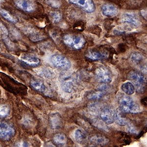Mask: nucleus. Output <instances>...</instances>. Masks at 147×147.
I'll return each mask as SVG.
<instances>
[{"mask_svg": "<svg viewBox=\"0 0 147 147\" xmlns=\"http://www.w3.org/2000/svg\"><path fill=\"white\" fill-rule=\"evenodd\" d=\"M109 88V86L107 85V84L105 83H102L100 84L97 87V89L98 90L102 91V92H105V91L107 90Z\"/></svg>", "mask_w": 147, "mask_h": 147, "instance_id": "473e14b6", "label": "nucleus"}, {"mask_svg": "<svg viewBox=\"0 0 147 147\" xmlns=\"http://www.w3.org/2000/svg\"><path fill=\"white\" fill-rule=\"evenodd\" d=\"M121 89L125 93L128 95H131L134 93L135 87L134 84L130 82L124 83L121 86Z\"/></svg>", "mask_w": 147, "mask_h": 147, "instance_id": "aec40b11", "label": "nucleus"}, {"mask_svg": "<svg viewBox=\"0 0 147 147\" xmlns=\"http://www.w3.org/2000/svg\"><path fill=\"white\" fill-rule=\"evenodd\" d=\"M75 138L76 140L80 144H84L87 140L86 134L81 129H78L75 132Z\"/></svg>", "mask_w": 147, "mask_h": 147, "instance_id": "a211bd4d", "label": "nucleus"}, {"mask_svg": "<svg viewBox=\"0 0 147 147\" xmlns=\"http://www.w3.org/2000/svg\"><path fill=\"white\" fill-rule=\"evenodd\" d=\"M102 14L106 17L112 18L118 14V9L115 5L111 4H105L101 7Z\"/></svg>", "mask_w": 147, "mask_h": 147, "instance_id": "9d476101", "label": "nucleus"}, {"mask_svg": "<svg viewBox=\"0 0 147 147\" xmlns=\"http://www.w3.org/2000/svg\"><path fill=\"white\" fill-rule=\"evenodd\" d=\"M15 130L13 127L5 122H0V139L8 141L15 136Z\"/></svg>", "mask_w": 147, "mask_h": 147, "instance_id": "39448f33", "label": "nucleus"}, {"mask_svg": "<svg viewBox=\"0 0 147 147\" xmlns=\"http://www.w3.org/2000/svg\"><path fill=\"white\" fill-rule=\"evenodd\" d=\"M114 121H115L117 124L121 126H125L127 124V122L125 119L122 117V116L118 112H115L114 115Z\"/></svg>", "mask_w": 147, "mask_h": 147, "instance_id": "c756f323", "label": "nucleus"}, {"mask_svg": "<svg viewBox=\"0 0 147 147\" xmlns=\"http://www.w3.org/2000/svg\"><path fill=\"white\" fill-rule=\"evenodd\" d=\"M46 3L50 7L55 8L59 9L62 5V1L61 0H45Z\"/></svg>", "mask_w": 147, "mask_h": 147, "instance_id": "cd10ccee", "label": "nucleus"}, {"mask_svg": "<svg viewBox=\"0 0 147 147\" xmlns=\"http://www.w3.org/2000/svg\"><path fill=\"white\" fill-rule=\"evenodd\" d=\"M0 14L3 18L11 23L15 24L17 22V19L13 15H12L9 11L5 9H0Z\"/></svg>", "mask_w": 147, "mask_h": 147, "instance_id": "f3484780", "label": "nucleus"}, {"mask_svg": "<svg viewBox=\"0 0 147 147\" xmlns=\"http://www.w3.org/2000/svg\"><path fill=\"white\" fill-rule=\"evenodd\" d=\"M68 2L87 13L93 12L96 9L95 5L92 0H68Z\"/></svg>", "mask_w": 147, "mask_h": 147, "instance_id": "423d86ee", "label": "nucleus"}, {"mask_svg": "<svg viewBox=\"0 0 147 147\" xmlns=\"http://www.w3.org/2000/svg\"><path fill=\"white\" fill-rule=\"evenodd\" d=\"M53 141L56 145L63 147L67 143V138L64 134H57L54 136Z\"/></svg>", "mask_w": 147, "mask_h": 147, "instance_id": "dca6fc26", "label": "nucleus"}, {"mask_svg": "<svg viewBox=\"0 0 147 147\" xmlns=\"http://www.w3.org/2000/svg\"><path fill=\"white\" fill-rule=\"evenodd\" d=\"M50 120L53 127L55 129L60 127L61 124V121L60 116L59 115V114H53L51 116Z\"/></svg>", "mask_w": 147, "mask_h": 147, "instance_id": "412c9836", "label": "nucleus"}, {"mask_svg": "<svg viewBox=\"0 0 147 147\" xmlns=\"http://www.w3.org/2000/svg\"><path fill=\"white\" fill-rule=\"evenodd\" d=\"M142 104H144L145 106H147V98H145V99H142Z\"/></svg>", "mask_w": 147, "mask_h": 147, "instance_id": "c9c22d12", "label": "nucleus"}, {"mask_svg": "<svg viewBox=\"0 0 147 147\" xmlns=\"http://www.w3.org/2000/svg\"><path fill=\"white\" fill-rule=\"evenodd\" d=\"M50 60L52 64L57 68L67 70L71 67V63L70 60L65 56L61 55L55 54L52 55Z\"/></svg>", "mask_w": 147, "mask_h": 147, "instance_id": "20e7f679", "label": "nucleus"}, {"mask_svg": "<svg viewBox=\"0 0 147 147\" xmlns=\"http://www.w3.org/2000/svg\"><path fill=\"white\" fill-rule=\"evenodd\" d=\"M86 57L91 60H100L104 59L107 57V54L105 52L99 51L91 50L87 52Z\"/></svg>", "mask_w": 147, "mask_h": 147, "instance_id": "ddd939ff", "label": "nucleus"}, {"mask_svg": "<svg viewBox=\"0 0 147 147\" xmlns=\"http://www.w3.org/2000/svg\"><path fill=\"white\" fill-rule=\"evenodd\" d=\"M14 3L18 9L28 13L34 12L36 7L34 0H14Z\"/></svg>", "mask_w": 147, "mask_h": 147, "instance_id": "0eeeda50", "label": "nucleus"}, {"mask_svg": "<svg viewBox=\"0 0 147 147\" xmlns=\"http://www.w3.org/2000/svg\"><path fill=\"white\" fill-rule=\"evenodd\" d=\"M115 111L111 108L109 107H104L100 111V117L105 124L107 125L113 123L114 121V115Z\"/></svg>", "mask_w": 147, "mask_h": 147, "instance_id": "1a4fd4ad", "label": "nucleus"}, {"mask_svg": "<svg viewBox=\"0 0 147 147\" xmlns=\"http://www.w3.org/2000/svg\"><path fill=\"white\" fill-rule=\"evenodd\" d=\"M10 112L9 106L6 105H0V118H5Z\"/></svg>", "mask_w": 147, "mask_h": 147, "instance_id": "a878e982", "label": "nucleus"}, {"mask_svg": "<svg viewBox=\"0 0 147 147\" xmlns=\"http://www.w3.org/2000/svg\"><path fill=\"white\" fill-rule=\"evenodd\" d=\"M129 59L133 63L136 65H139L143 62L144 57L142 54L138 52H134L130 55Z\"/></svg>", "mask_w": 147, "mask_h": 147, "instance_id": "6ab92c4d", "label": "nucleus"}, {"mask_svg": "<svg viewBox=\"0 0 147 147\" xmlns=\"http://www.w3.org/2000/svg\"><path fill=\"white\" fill-rule=\"evenodd\" d=\"M28 37L30 40L34 42H38L43 40L44 39V36L39 32H30L28 33Z\"/></svg>", "mask_w": 147, "mask_h": 147, "instance_id": "5701e85b", "label": "nucleus"}, {"mask_svg": "<svg viewBox=\"0 0 147 147\" xmlns=\"http://www.w3.org/2000/svg\"><path fill=\"white\" fill-rule=\"evenodd\" d=\"M20 59L24 63L32 67H37L40 63V60L37 57L30 54H24L21 57Z\"/></svg>", "mask_w": 147, "mask_h": 147, "instance_id": "9b49d317", "label": "nucleus"}, {"mask_svg": "<svg viewBox=\"0 0 147 147\" xmlns=\"http://www.w3.org/2000/svg\"><path fill=\"white\" fill-rule=\"evenodd\" d=\"M37 75L45 79H50L55 77V74L53 71L45 67L37 69L35 70Z\"/></svg>", "mask_w": 147, "mask_h": 147, "instance_id": "2eb2a0df", "label": "nucleus"}, {"mask_svg": "<svg viewBox=\"0 0 147 147\" xmlns=\"http://www.w3.org/2000/svg\"><path fill=\"white\" fill-rule=\"evenodd\" d=\"M95 76L97 80L102 83L109 84L112 81L111 74L109 71L105 67L98 68L95 71Z\"/></svg>", "mask_w": 147, "mask_h": 147, "instance_id": "6e6552de", "label": "nucleus"}, {"mask_svg": "<svg viewBox=\"0 0 147 147\" xmlns=\"http://www.w3.org/2000/svg\"><path fill=\"white\" fill-rule=\"evenodd\" d=\"M30 85L35 90L38 91L39 92H43L45 91L46 88L45 85L42 82H40L32 80V82H30Z\"/></svg>", "mask_w": 147, "mask_h": 147, "instance_id": "4be33fe9", "label": "nucleus"}, {"mask_svg": "<svg viewBox=\"0 0 147 147\" xmlns=\"http://www.w3.org/2000/svg\"><path fill=\"white\" fill-rule=\"evenodd\" d=\"M128 79L134 84L136 90L139 93H143L146 88L147 82L145 77L139 72L131 71L128 74Z\"/></svg>", "mask_w": 147, "mask_h": 147, "instance_id": "f03ea898", "label": "nucleus"}, {"mask_svg": "<svg viewBox=\"0 0 147 147\" xmlns=\"http://www.w3.org/2000/svg\"><path fill=\"white\" fill-rule=\"evenodd\" d=\"M9 35V31L3 24L0 22V39L5 40L7 38Z\"/></svg>", "mask_w": 147, "mask_h": 147, "instance_id": "c85d7f7f", "label": "nucleus"}, {"mask_svg": "<svg viewBox=\"0 0 147 147\" xmlns=\"http://www.w3.org/2000/svg\"><path fill=\"white\" fill-rule=\"evenodd\" d=\"M65 44L71 48L79 50L82 48L85 45V39L80 35L67 34L63 37Z\"/></svg>", "mask_w": 147, "mask_h": 147, "instance_id": "7ed1b4c3", "label": "nucleus"}, {"mask_svg": "<svg viewBox=\"0 0 147 147\" xmlns=\"http://www.w3.org/2000/svg\"><path fill=\"white\" fill-rule=\"evenodd\" d=\"M50 16L52 21L54 23H58L62 18V15L60 12L57 11H53L50 13Z\"/></svg>", "mask_w": 147, "mask_h": 147, "instance_id": "bb28decb", "label": "nucleus"}, {"mask_svg": "<svg viewBox=\"0 0 147 147\" xmlns=\"http://www.w3.org/2000/svg\"><path fill=\"white\" fill-rule=\"evenodd\" d=\"M75 86L72 82L67 81L62 84V88L63 90L67 93H71L74 90Z\"/></svg>", "mask_w": 147, "mask_h": 147, "instance_id": "b1692460", "label": "nucleus"}, {"mask_svg": "<svg viewBox=\"0 0 147 147\" xmlns=\"http://www.w3.org/2000/svg\"><path fill=\"white\" fill-rule=\"evenodd\" d=\"M93 123L94 125H95L96 127H98V129L104 131L109 130V128L107 127V125H105L106 124L104 121H102L98 119H95L93 121Z\"/></svg>", "mask_w": 147, "mask_h": 147, "instance_id": "7c9ffc66", "label": "nucleus"}, {"mask_svg": "<svg viewBox=\"0 0 147 147\" xmlns=\"http://www.w3.org/2000/svg\"><path fill=\"white\" fill-rule=\"evenodd\" d=\"M83 26H84V23H82V24H80V26L78 25L77 24H76L75 25V27H74V28H75V29H79V28H80V29H82V30H83Z\"/></svg>", "mask_w": 147, "mask_h": 147, "instance_id": "72a5a7b5", "label": "nucleus"}, {"mask_svg": "<svg viewBox=\"0 0 147 147\" xmlns=\"http://www.w3.org/2000/svg\"><path fill=\"white\" fill-rule=\"evenodd\" d=\"M90 142L92 145L102 146L107 144L109 140L104 136H95L91 138Z\"/></svg>", "mask_w": 147, "mask_h": 147, "instance_id": "4468645a", "label": "nucleus"}, {"mask_svg": "<svg viewBox=\"0 0 147 147\" xmlns=\"http://www.w3.org/2000/svg\"><path fill=\"white\" fill-rule=\"evenodd\" d=\"M3 46L2 45V44L0 42V51H2L3 50Z\"/></svg>", "mask_w": 147, "mask_h": 147, "instance_id": "e433bc0d", "label": "nucleus"}, {"mask_svg": "<svg viewBox=\"0 0 147 147\" xmlns=\"http://www.w3.org/2000/svg\"><path fill=\"white\" fill-rule=\"evenodd\" d=\"M127 130L129 134H138L137 129L131 124H129L127 125Z\"/></svg>", "mask_w": 147, "mask_h": 147, "instance_id": "2f4dec72", "label": "nucleus"}, {"mask_svg": "<svg viewBox=\"0 0 147 147\" xmlns=\"http://www.w3.org/2000/svg\"><path fill=\"white\" fill-rule=\"evenodd\" d=\"M105 92L100 91L92 92L87 96V98L89 100H99L104 97Z\"/></svg>", "mask_w": 147, "mask_h": 147, "instance_id": "393cba45", "label": "nucleus"}, {"mask_svg": "<svg viewBox=\"0 0 147 147\" xmlns=\"http://www.w3.org/2000/svg\"><path fill=\"white\" fill-rule=\"evenodd\" d=\"M121 21L123 23L127 24L134 27H138L140 24V21L137 16L130 13L123 14L121 17Z\"/></svg>", "mask_w": 147, "mask_h": 147, "instance_id": "f8f14e48", "label": "nucleus"}, {"mask_svg": "<svg viewBox=\"0 0 147 147\" xmlns=\"http://www.w3.org/2000/svg\"><path fill=\"white\" fill-rule=\"evenodd\" d=\"M114 33L115 34L117 35H121V34H125V32H123V31H121V30H115L114 31Z\"/></svg>", "mask_w": 147, "mask_h": 147, "instance_id": "f704fd0d", "label": "nucleus"}, {"mask_svg": "<svg viewBox=\"0 0 147 147\" xmlns=\"http://www.w3.org/2000/svg\"><path fill=\"white\" fill-rule=\"evenodd\" d=\"M118 100L120 110L123 112L134 114L140 111L139 105L130 97L125 94H120L118 95Z\"/></svg>", "mask_w": 147, "mask_h": 147, "instance_id": "f257e3e1", "label": "nucleus"}]
</instances>
